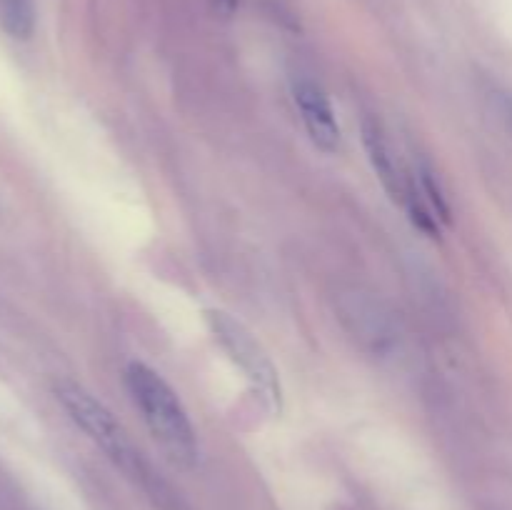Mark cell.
Segmentation results:
<instances>
[{"label": "cell", "mask_w": 512, "mask_h": 510, "mask_svg": "<svg viewBox=\"0 0 512 510\" xmlns=\"http://www.w3.org/2000/svg\"><path fill=\"white\" fill-rule=\"evenodd\" d=\"M55 400L60 403V408L68 413V418L123 470L128 478H133L150 498L155 500V505H160L163 510H185L183 505L175 500V495L170 493L168 485L148 468V463L143 460L140 450L135 448L133 440H130L128 430L123 428L118 418L95 398L90 390H85L83 385L73 383V380H58L53 385Z\"/></svg>", "instance_id": "6da1fadb"}, {"label": "cell", "mask_w": 512, "mask_h": 510, "mask_svg": "<svg viewBox=\"0 0 512 510\" xmlns=\"http://www.w3.org/2000/svg\"><path fill=\"white\" fill-rule=\"evenodd\" d=\"M125 385L135 408L143 415L150 435L163 453L180 468L198 463V435L175 390L150 365L133 360L125 368Z\"/></svg>", "instance_id": "7a4b0ae2"}, {"label": "cell", "mask_w": 512, "mask_h": 510, "mask_svg": "<svg viewBox=\"0 0 512 510\" xmlns=\"http://www.w3.org/2000/svg\"><path fill=\"white\" fill-rule=\"evenodd\" d=\"M205 320L213 333L215 343L228 353V358L245 373L248 383L253 385L255 395L270 413H280L283 408V390H280L278 370L270 360L268 350L260 340L245 328L240 320L225 310H205Z\"/></svg>", "instance_id": "3957f363"}, {"label": "cell", "mask_w": 512, "mask_h": 510, "mask_svg": "<svg viewBox=\"0 0 512 510\" xmlns=\"http://www.w3.org/2000/svg\"><path fill=\"white\" fill-rule=\"evenodd\" d=\"M290 88H293L295 108H298L308 138L323 153H335L340 148L343 133H340V123L335 118L333 103H330L323 85L315 78H310V75L295 73Z\"/></svg>", "instance_id": "277c9868"}, {"label": "cell", "mask_w": 512, "mask_h": 510, "mask_svg": "<svg viewBox=\"0 0 512 510\" xmlns=\"http://www.w3.org/2000/svg\"><path fill=\"white\" fill-rule=\"evenodd\" d=\"M360 133H363L365 153H368V160L370 165H373L375 175L380 178L383 188L388 190L390 198H393L395 203L403 205L405 198H408L410 178H405L403 170L395 163L393 148H390L388 138H385L383 125L373 118H365L363 125H360Z\"/></svg>", "instance_id": "5b68a950"}, {"label": "cell", "mask_w": 512, "mask_h": 510, "mask_svg": "<svg viewBox=\"0 0 512 510\" xmlns=\"http://www.w3.org/2000/svg\"><path fill=\"white\" fill-rule=\"evenodd\" d=\"M0 30L15 40H28L35 30L33 0H0Z\"/></svg>", "instance_id": "8992f818"}, {"label": "cell", "mask_w": 512, "mask_h": 510, "mask_svg": "<svg viewBox=\"0 0 512 510\" xmlns=\"http://www.w3.org/2000/svg\"><path fill=\"white\" fill-rule=\"evenodd\" d=\"M418 180H420V193L425 195V200H428L430 208L435 210V215H438L443 223H450V205H448V198H445L443 188H440L438 178H435L433 168L430 165H420L418 168Z\"/></svg>", "instance_id": "52a82bcc"}, {"label": "cell", "mask_w": 512, "mask_h": 510, "mask_svg": "<svg viewBox=\"0 0 512 510\" xmlns=\"http://www.w3.org/2000/svg\"><path fill=\"white\" fill-rule=\"evenodd\" d=\"M213 3L218 5V8L223 10V13H233V10L240 5V0H213Z\"/></svg>", "instance_id": "ba28073f"}, {"label": "cell", "mask_w": 512, "mask_h": 510, "mask_svg": "<svg viewBox=\"0 0 512 510\" xmlns=\"http://www.w3.org/2000/svg\"><path fill=\"white\" fill-rule=\"evenodd\" d=\"M508 118H510V125H512V103L508 105Z\"/></svg>", "instance_id": "9c48e42d"}]
</instances>
